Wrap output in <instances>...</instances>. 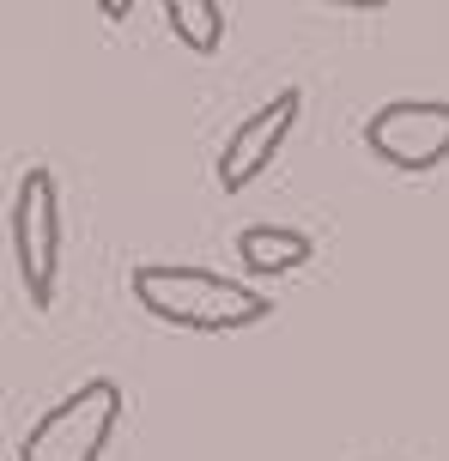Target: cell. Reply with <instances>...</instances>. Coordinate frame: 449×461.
Listing matches in <instances>:
<instances>
[{
    "instance_id": "6da1fadb",
    "label": "cell",
    "mask_w": 449,
    "mask_h": 461,
    "mask_svg": "<svg viewBox=\"0 0 449 461\" xmlns=\"http://www.w3.org/2000/svg\"><path fill=\"white\" fill-rule=\"evenodd\" d=\"M128 285L152 322L189 328V334H237V328H256L274 316L267 292L231 274H213V267H189V261H146L128 274Z\"/></svg>"
},
{
    "instance_id": "7a4b0ae2",
    "label": "cell",
    "mask_w": 449,
    "mask_h": 461,
    "mask_svg": "<svg viewBox=\"0 0 449 461\" xmlns=\"http://www.w3.org/2000/svg\"><path fill=\"white\" fill-rule=\"evenodd\" d=\"M13 267H19V285L31 310H49L55 303V279H61V188H55V170H24L19 188H13Z\"/></svg>"
},
{
    "instance_id": "3957f363",
    "label": "cell",
    "mask_w": 449,
    "mask_h": 461,
    "mask_svg": "<svg viewBox=\"0 0 449 461\" xmlns=\"http://www.w3.org/2000/svg\"><path fill=\"white\" fill-rule=\"evenodd\" d=\"M121 419V389L110 376L79 383L67 401H55L19 443V461H103Z\"/></svg>"
},
{
    "instance_id": "277c9868",
    "label": "cell",
    "mask_w": 449,
    "mask_h": 461,
    "mask_svg": "<svg viewBox=\"0 0 449 461\" xmlns=\"http://www.w3.org/2000/svg\"><path fill=\"white\" fill-rule=\"evenodd\" d=\"M364 146L395 170H437L449 152V104L437 97H401V104H382L364 122Z\"/></svg>"
},
{
    "instance_id": "5b68a950",
    "label": "cell",
    "mask_w": 449,
    "mask_h": 461,
    "mask_svg": "<svg viewBox=\"0 0 449 461\" xmlns=\"http://www.w3.org/2000/svg\"><path fill=\"white\" fill-rule=\"evenodd\" d=\"M298 110H304V92H292V86H285L280 97H267L261 110L243 115L231 134H225V146H219L213 183L225 188V194H243L267 164L280 158V146L292 140V128H298Z\"/></svg>"
},
{
    "instance_id": "8992f818",
    "label": "cell",
    "mask_w": 449,
    "mask_h": 461,
    "mask_svg": "<svg viewBox=\"0 0 449 461\" xmlns=\"http://www.w3.org/2000/svg\"><path fill=\"white\" fill-rule=\"evenodd\" d=\"M310 255H316V237L298 230V225H243L237 230V261H243V274L280 279V274H298Z\"/></svg>"
},
{
    "instance_id": "52a82bcc",
    "label": "cell",
    "mask_w": 449,
    "mask_h": 461,
    "mask_svg": "<svg viewBox=\"0 0 449 461\" xmlns=\"http://www.w3.org/2000/svg\"><path fill=\"white\" fill-rule=\"evenodd\" d=\"M165 24H170V37L183 49H194V55H219L225 49V6L219 0H170Z\"/></svg>"
}]
</instances>
